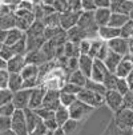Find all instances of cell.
I'll use <instances>...</instances> for the list:
<instances>
[{
  "label": "cell",
  "mask_w": 133,
  "mask_h": 135,
  "mask_svg": "<svg viewBox=\"0 0 133 135\" xmlns=\"http://www.w3.org/2000/svg\"><path fill=\"white\" fill-rule=\"evenodd\" d=\"M76 99H77V95L69 94V92H65V91H61V90H60V102H61L63 106L69 107Z\"/></svg>",
  "instance_id": "obj_36"
},
{
  "label": "cell",
  "mask_w": 133,
  "mask_h": 135,
  "mask_svg": "<svg viewBox=\"0 0 133 135\" xmlns=\"http://www.w3.org/2000/svg\"><path fill=\"white\" fill-rule=\"evenodd\" d=\"M108 74H110V71L107 68V66L104 64V62H103V60H99V59H94V62H93V68H92V72H91L89 79H92V80H94V82L104 83V79L108 76Z\"/></svg>",
  "instance_id": "obj_9"
},
{
  "label": "cell",
  "mask_w": 133,
  "mask_h": 135,
  "mask_svg": "<svg viewBox=\"0 0 133 135\" xmlns=\"http://www.w3.org/2000/svg\"><path fill=\"white\" fill-rule=\"evenodd\" d=\"M132 7H133V3L128 2V0H110V7L109 8L112 9V12L129 15Z\"/></svg>",
  "instance_id": "obj_15"
},
{
  "label": "cell",
  "mask_w": 133,
  "mask_h": 135,
  "mask_svg": "<svg viewBox=\"0 0 133 135\" xmlns=\"http://www.w3.org/2000/svg\"><path fill=\"white\" fill-rule=\"evenodd\" d=\"M8 80H9V71L0 70V88H8Z\"/></svg>",
  "instance_id": "obj_44"
},
{
  "label": "cell",
  "mask_w": 133,
  "mask_h": 135,
  "mask_svg": "<svg viewBox=\"0 0 133 135\" xmlns=\"http://www.w3.org/2000/svg\"><path fill=\"white\" fill-rule=\"evenodd\" d=\"M116 80H117V76L116 74H108V76L104 79V86L107 87V90H116Z\"/></svg>",
  "instance_id": "obj_41"
},
{
  "label": "cell",
  "mask_w": 133,
  "mask_h": 135,
  "mask_svg": "<svg viewBox=\"0 0 133 135\" xmlns=\"http://www.w3.org/2000/svg\"><path fill=\"white\" fill-rule=\"evenodd\" d=\"M128 20H129V15H124V13H119V12H112L108 24L112 26V27H115V28H121Z\"/></svg>",
  "instance_id": "obj_26"
},
{
  "label": "cell",
  "mask_w": 133,
  "mask_h": 135,
  "mask_svg": "<svg viewBox=\"0 0 133 135\" xmlns=\"http://www.w3.org/2000/svg\"><path fill=\"white\" fill-rule=\"evenodd\" d=\"M12 130L17 135H29L24 110H16L12 115Z\"/></svg>",
  "instance_id": "obj_4"
},
{
  "label": "cell",
  "mask_w": 133,
  "mask_h": 135,
  "mask_svg": "<svg viewBox=\"0 0 133 135\" xmlns=\"http://www.w3.org/2000/svg\"><path fill=\"white\" fill-rule=\"evenodd\" d=\"M67 82H71L76 86H79V87H85L87 82H88V78L80 71V70H76L73 72H71L68 76H67Z\"/></svg>",
  "instance_id": "obj_23"
},
{
  "label": "cell",
  "mask_w": 133,
  "mask_h": 135,
  "mask_svg": "<svg viewBox=\"0 0 133 135\" xmlns=\"http://www.w3.org/2000/svg\"><path fill=\"white\" fill-rule=\"evenodd\" d=\"M47 88L41 84V86H37L35 88H32V94H31V99H29V108L36 110L43 106V100H44V96H45Z\"/></svg>",
  "instance_id": "obj_11"
},
{
  "label": "cell",
  "mask_w": 133,
  "mask_h": 135,
  "mask_svg": "<svg viewBox=\"0 0 133 135\" xmlns=\"http://www.w3.org/2000/svg\"><path fill=\"white\" fill-rule=\"evenodd\" d=\"M77 126H79V120H76V119H68L63 126L61 128L64 130L65 135H73L76 132V130H77Z\"/></svg>",
  "instance_id": "obj_35"
},
{
  "label": "cell",
  "mask_w": 133,
  "mask_h": 135,
  "mask_svg": "<svg viewBox=\"0 0 133 135\" xmlns=\"http://www.w3.org/2000/svg\"><path fill=\"white\" fill-rule=\"evenodd\" d=\"M128 2H132V3H133V0H128Z\"/></svg>",
  "instance_id": "obj_62"
},
{
  "label": "cell",
  "mask_w": 133,
  "mask_h": 135,
  "mask_svg": "<svg viewBox=\"0 0 133 135\" xmlns=\"http://www.w3.org/2000/svg\"><path fill=\"white\" fill-rule=\"evenodd\" d=\"M105 95H101V94H96V92H93L92 90L84 87L81 88V91L77 94V99L84 102L85 104L93 107V108H99L101 107L103 104H105V98H104Z\"/></svg>",
  "instance_id": "obj_1"
},
{
  "label": "cell",
  "mask_w": 133,
  "mask_h": 135,
  "mask_svg": "<svg viewBox=\"0 0 133 135\" xmlns=\"http://www.w3.org/2000/svg\"><path fill=\"white\" fill-rule=\"evenodd\" d=\"M87 88L92 90L93 92H96V94H101V95H105L107 94V87L104 86V83H100V82H94L92 79H88L87 84H85Z\"/></svg>",
  "instance_id": "obj_31"
},
{
  "label": "cell",
  "mask_w": 133,
  "mask_h": 135,
  "mask_svg": "<svg viewBox=\"0 0 133 135\" xmlns=\"http://www.w3.org/2000/svg\"><path fill=\"white\" fill-rule=\"evenodd\" d=\"M83 87H79V86H76L71 82H65V84L63 86L61 91H65V92H69V94H75V95H77L80 91H81Z\"/></svg>",
  "instance_id": "obj_43"
},
{
  "label": "cell",
  "mask_w": 133,
  "mask_h": 135,
  "mask_svg": "<svg viewBox=\"0 0 133 135\" xmlns=\"http://www.w3.org/2000/svg\"><path fill=\"white\" fill-rule=\"evenodd\" d=\"M24 79L22 74H16V72H9V80H8V88L12 92H16L19 90L23 88Z\"/></svg>",
  "instance_id": "obj_24"
},
{
  "label": "cell",
  "mask_w": 133,
  "mask_h": 135,
  "mask_svg": "<svg viewBox=\"0 0 133 135\" xmlns=\"http://www.w3.org/2000/svg\"><path fill=\"white\" fill-rule=\"evenodd\" d=\"M91 40H92V43H91V50H89L88 55L91 57H93V59H96V56H97V54H99L104 40H101L100 37H94V39H91Z\"/></svg>",
  "instance_id": "obj_34"
},
{
  "label": "cell",
  "mask_w": 133,
  "mask_h": 135,
  "mask_svg": "<svg viewBox=\"0 0 133 135\" xmlns=\"http://www.w3.org/2000/svg\"><path fill=\"white\" fill-rule=\"evenodd\" d=\"M68 108H69L71 118H72V119H76V120H79V122L83 120L84 118H87L88 115L94 110L93 107L85 104L84 102H81V100H79V99H76Z\"/></svg>",
  "instance_id": "obj_3"
},
{
  "label": "cell",
  "mask_w": 133,
  "mask_h": 135,
  "mask_svg": "<svg viewBox=\"0 0 133 135\" xmlns=\"http://www.w3.org/2000/svg\"><path fill=\"white\" fill-rule=\"evenodd\" d=\"M7 67H8V62L0 56V70H7Z\"/></svg>",
  "instance_id": "obj_55"
},
{
  "label": "cell",
  "mask_w": 133,
  "mask_h": 135,
  "mask_svg": "<svg viewBox=\"0 0 133 135\" xmlns=\"http://www.w3.org/2000/svg\"><path fill=\"white\" fill-rule=\"evenodd\" d=\"M91 43H92V40H91V39H83V40L79 43V47H80V54H81V55H88V54H89V50H91Z\"/></svg>",
  "instance_id": "obj_47"
},
{
  "label": "cell",
  "mask_w": 133,
  "mask_h": 135,
  "mask_svg": "<svg viewBox=\"0 0 133 135\" xmlns=\"http://www.w3.org/2000/svg\"><path fill=\"white\" fill-rule=\"evenodd\" d=\"M126 80H128V83H129V84H130V83H133V70H132V71H130V74L128 75Z\"/></svg>",
  "instance_id": "obj_59"
},
{
  "label": "cell",
  "mask_w": 133,
  "mask_h": 135,
  "mask_svg": "<svg viewBox=\"0 0 133 135\" xmlns=\"http://www.w3.org/2000/svg\"><path fill=\"white\" fill-rule=\"evenodd\" d=\"M83 11H73V9H68L64 12H60V27L65 31H68L69 28L77 26L79 17L81 15Z\"/></svg>",
  "instance_id": "obj_5"
},
{
  "label": "cell",
  "mask_w": 133,
  "mask_h": 135,
  "mask_svg": "<svg viewBox=\"0 0 133 135\" xmlns=\"http://www.w3.org/2000/svg\"><path fill=\"white\" fill-rule=\"evenodd\" d=\"M25 62H27V64L41 66L43 63H45L48 60L44 56V54L41 52V50H33V51H28L25 54Z\"/></svg>",
  "instance_id": "obj_17"
},
{
  "label": "cell",
  "mask_w": 133,
  "mask_h": 135,
  "mask_svg": "<svg viewBox=\"0 0 133 135\" xmlns=\"http://www.w3.org/2000/svg\"><path fill=\"white\" fill-rule=\"evenodd\" d=\"M129 19H132V20H133V7H132V9L129 12Z\"/></svg>",
  "instance_id": "obj_60"
},
{
  "label": "cell",
  "mask_w": 133,
  "mask_h": 135,
  "mask_svg": "<svg viewBox=\"0 0 133 135\" xmlns=\"http://www.w3.org/2000/svg\"><path fill=\"white\" fill-rule=\"evenodd\" d=\"M67 2H68L69 9H73V11H83V8H81V0H67Z\"/></svg>",
  "instance_id": "obj_52"
},
{
  "label": "cell",
  "mask_w": 133,
  "mask_h": 135,
  "mask_svg": "<svg viewBox=\"0 0 133 135\" xmlns=\"http://www.w3.org/2000/svg\"><path fill=\"white\" fill-rule=\"evenodd\" d=\"M32 88H22L16 92H13L12 103L17 110H25L29 107V99H31Z\"/></svg>",
  "instance_id": "obj_6"
},
{
  "label": "cell",
  "mask_w": 133,
  "mask_h": 135,
  "mask_svg": "<svg viewBox=\"0 0 133 135\" xmlns=\"http://www.w3.org/2000/svg\"><path fill=\"white\" fill-rule=\"evenodd\" d=\"M116 90H117L120 94H123V95H125V94L129 91V83H128L126 78H119V76H117V80H116Z\"/></svg>",
  "instance_id": "obj_39"
},
{
  "label": "cell",
  "mask_w": 133,
  "mask_h": 135,
  "mask_svg": "<svg viewBox=\"0 0 133 135\" xmlns=\"http://www.w3.org/2000/svg\"><path fill=\"white\" fill-rule=\"evenodd\" d=\"M120 36L121 37H125V39H130V36L133 33V20L132 19H129V20L120 28Z\"/></svg>",
  "instance_id": "obj_37"
},
{
  "label": "cell",
  "mask_w": 133,
  "mask_h": 135,
  "mask_svg": "<svg viewBox=\"0 0 133 135\" xmlns=\"http://www.w3.org/2000/svg\"><path fill=\"white\" fill-rule=\"evenodd\" d=\"M7 31L8 30H0V43H3L6 42V37H7Z\"/></svg>",
  "instance_id": "obj_54"
},
{
  "label": "cell",
  "mask_w": 133,
  "mask_h": 135,
  "mask_svg": "<svg viewBox=\"0 0 133 135\" xmlns=\"http://www.w3.org/2000/svg\"><path fill=\"white\" fill-rule=\"evenodd\" d=\"M12 128V117L0 115V131H7Z\"/></svg>",
  "instance_id": "obj_42"
},
{
  "label": "cell",
  "mask_w": 133,
  "mask_h": 135,
  "mask_svg": "<svg viewBox=\"0 0 133 135\" xmlns=\"http://www.w3.org/2000/svg\"><path fill=\"white\" fill-rule=\"evenodd\" d=\"M133 70V63L132 60L129 59L128 56H124L123 60L120 62V64L117 66L116 68V76H119V78H128V75L130 74V71Z\"/></svg>",
  "instance_id": "obj_20"
},
{
  "label": "cell",
  "mask_w": 133,
  "mask_h": 135,
  "mask_svg": "<svg viewBox=\"0 0 133 135\" xmlns=\"http://www.w3.org/2000/svg\"><path fill=\"white\" fill-rule=\"evenodd\" d=\"M81 54H80V47L79 44L76 43H72V42H67L64 44V56L67 57H79Z\"/></svg>",
  "instance_id": "obj_29"
},
{
  "label": "cell",
  "mask_w": 133,
  "mask_h": 135,
  "mask_svg": "<svg viewBox=\"0 0 133 135\" xmlns=\"http://www.w3.org/2000/svg\"><path fill=\"white\" fill-rule=\"evenodd\" d=\"M23 79H33V78H39V66L35 64H25V67L23 68V71L20 72ZM40 80V79H39Z\"/></svg>",
  "instance_id": "obj_28"
},
{
  "label": "cell",
  "mask_w": 133,
  "mask_h": 135,
  "mask_svg": "<svg viewBox=\"0 0 133 135\" xmlns=\"http://www.w3.org/2000/svg\"><path fill=\"white\" fill-rule=\"evenodd\" d=\"M63 68H64L67 76H68L71 72L79 70V57H75V56H73V57H67L65 64L63 66Z\"/></svg>",
  "instance_id": "obj_32"
},
{
  "label": "cell",
  "mask_w": 133,
  "mask_h": 135,
  "mask_svg": "<svg viewBox=\"0 0 133 135\" xmlns=\"http://www.w3.org/2000/svg\"><path fill=\"white\" fill-rule=\"evenodd\" d=\"M41 20L45 24V27H60V12L45 15Z\"/></svg>",
  "instance_id": "obj_30"
},
{
  "label": "cell",
  "mask_w": 133,
  "mask_h": 135,
  "mask_svg": "<svg viewBox=\"0 0 133 135\" xmlns=\"http://www.w3.org/2000/svg\"><path fill=\"white\" fill-rule=\"evenodd\" d=\"M35 111H36V114L40 117L41 120H47V119L55 117V111H52V110H49V108H45V107H43V106L39 107V108H36Z\"/></svg>",
  "instance_id": "obj_40"
},
{
  "label": "cell",
  "mask_w": 133,
  "mask_h": 135,
  "mask_svg": "<svg viewBox=\"0 0 133 135\" xmlns=\"http://www.w3.org/2000/svg\"><path fill=\"white\" fill-rule=\"evenodd\" d=\"M55 119L57 122L59 127H61L68 119H71V114H69V108L65 106H60L57 110L55 111Z\"/></svg>",
  "instance_id": "obj_27"
},
{
  "label": "cell",
  "mask_w": 133,
  "mask_h": 135,
  "mask_svg": "<svg viewBox=\"0 0 133 135\" xmlns=\"http://www.w3.org/2000/svg\"><path fill=\"white\" fill-rule=\"evenodd\" d=\"M81 8L83 11H94L96 9L94 0H81Z\"/></svg>",
  "instance_id": "obj_50"
},
{
  "label": "cell",
  "mask_w": 133,
  "mask_h": 135,
  "mask_svg": "<svg viewBox=\"0 0 133 135\" xmlns=\"http://www.w3.org/2000/svg\"><path fill=\"white\" fill-rule=\"evenodd\" d=\"M109 51H110V50H109V47H108V43L104 42L103 46H101V48H100V51H99V54H97V56H96V59L104 62V59L107 57V55L109 54Z\"/></svg>",
  "instance_id": "obj_49"
},
{
  "label": "cell",
  "mask_w": 133,
  "mask_h": 135,
  "mask_svg": "<svg viewBox=\"0 0 133 135\" xmlns=\"http://www.w3.org/2000/svg\"><path fill=\"white\" fill-rule=\"evenodd\" d=\"M63 31H65V30H63L61 27H45L44 37H45V40H51V39H53L55 36H57Z\"/></svg>",
  "instance_id": "obj_38"
},
{
  "label": "cell",
  "mask_w": 133,
  "mask_h": 135,
  "mask_svg": "<svg viewBox=\"0 0 133 135\" xmlns=\"http://www.w3.org/2000/svg\"><path fill=\"white\" fill-rule=\"evenodd\" d=\"M115 122L116 127L119 130H129L133 128V110L121 107L117 111H115Z\"/></svg>",
  "instance_id": "obj_2"
},
{
  "label": "cell",
  "mask_w": 133,
  "mask_h": 135,
  "mask_svg": "<svg viewBox=\"0 0 133 135\" xmlns=\"http://www.w3.org/2000/svg\"><path fill=\"white\" fill-rule=\"evenodd\" d=\"M17 108L13 106V103H8L6 106H2L0 107V112H2V115H7V117H12L13 112L16 111Z\"/></svg>",
  "instance_id": "obj_48"
},
{
  "label": "cell",
  "mask_w": 133,
  "mask_h": 135,
  "mask_svg": "<svg viewBox=\"0 0 133 135\" xmlns=\"http://www.w3.org/2000/svg\"><path fill=\"white\" fill-rule=\"evenodd\" d=\"M119 135H133V128H129V130H120V134Z\"/></svg>",
  "instance_id": "obj_56"
},
{
  "label": "cell",
  "mask_w": 133,
  "mask_h": 135,
  "mask_svg": "<svg viewBox=\"0 0 133 135\" xmlns=\"http://www.w3.org/2000/svg\"><path fill=\"white\" fill-rule=\"evenodd\" d=\"M24 114H25V119H27L28 131H29V134H31V132L36 128V126L41 122V119H40L39 115L36 114V111L32 110V108H29V107H27V108L24 110Z\"/></svg>",
  "instance_id": "obj_22"
},
{
  "label": "cell",
  "mask_w": 133,
  "mask_h": 135,
  "mask_svg": "<svg viewBox=\"0 0 133 135\" xmlns=\"http://www.w3.org/2000/svg\"><path fill=\"white\" fill-rule=\"evenodd\" d=\"M97 33H99V37H100L101 40L109 42V40H112V39H115V37H119L121 32H120V28H115V27L107 24V26L99 27Z\"/></svg>",
  "instance_id": "obj_13"
},
{
  "label": "cell",
  "mask_w": 133,
  "mask_h": 135,
  "mask_svg": "<svg viewBox=\"0 0 133 135\" xmlns=\"http://www.w3.org/2000/svg\"><path fill=\"white\" fill-rule=\"evenodd\" d=\"M104 98H105V104H107L113 112L123 107L124 95L120 94L117 90H108Z\"/></svg>",
  "instance_id": "obj_8"
},
{
  "label": "cell",
  "mask_w": 133,
  "mask_h": 135,
  "mask_svg": "<svg viewBox=\"0 0 133 135\" xmlns=\"http://www.w3.org/2000/svg\"><path fill=\"white\" fill-rule=\"evenodd\" d=\"M123 57H124V56H121V55H119V54H116V52H113V51H109V54L107 55V57L104 59V64L107 66V68H108L110 72L115 74L117 66H119L120 62L123 60Z\"/></svg>",
  "instance_id": "obj_21"
},
{
  "label": "cell",
  "mask_w": 133,
  "mask_h": 135,
  "mask_svg": "<svg viewBox=\"0 0 133 135\" xmlns=\"http://www.w3.org/2000/svg\"><path fill=\"white\" fill-rule=\"evenodd\" d=\"M67 37H68V42L79 44L83 39H88V35L83 28H80L79 26H75L67 31Z\"/></svg>",
  "instance_id": "obj_16"
},
{
  "label": "cell",
  "mask_w": 133,
  "mask_h": 135,
  "mask_svg": "<svg viewBox=\"0 0 133 135\" xmlns=\"http://www.w3.org/2000/svg\"><path fill=\"white\" fill-rule=\"evenodd\" d=\"M2 47H3V43H0V50H2Z\"/></svg>",
  "instance_id": "obj_61"
},
{
  "label": "cell",
  "mask_w": 133,
  "mask_h": 135,
  "mask_svg": "<svg viewBox=\"0 0 133 135\" xmlns=\"http://www.w3.org/2000/svg\"><path fill=\"white\" fill-rule=\"evenodd\" d=\"M44 30H45V24L43 23V20L36 19L31 24V27L25 31V35L27 36H41L44 35Z\"/></svg>",
  "instance_id": "obj_25"
},
{
  "label": "cell",
  "mask_w": 133,
  "mask_h": 135,
  "mask_svg": "<svg viewBox=\"0 0 133 135\" xmlns=\"http://www.w3.org/2000/svg\"><path fill=\"white\" fill-rule=\"evenodd\" d=\"M12 99H13V92L9 88H0V107L12 103Z\"/></svg>",
  "instance_id": "obj_33"
},
{
  "label": "cell",
  "mask_w": 133,
  "mask_h": 135,
  "mask_svg": "<svg viewBox=\"0 0 133 135\" xmlns=\"http://www.w3.org/2000/svg\"><path fill=\"white\" fill-rule=\"evenodd\" d=\"M27 62H25V55H15L13 57L8 60V67L7 70L9 72H16L20 74L23 71V68L25 67Z\"/></svg>",
  "instance_id": "obj_14"
},
{
  "label": "cell",
  "mask_w": 133,
  "mask_h": 135,
  "mask_svg": "<svg viewBox=\"0 0 133 135\" xmlns=\"http://www.w3.org/2000/svg\"><path fill=\"white\" fill-rule=\"evenodd\" d=\"M108 43V47L110 51L113 52H116L121 56H126L128 54H130V47H129V40L125 39V37H115V39H112Z\"/></svg>",
  "instance_id": "obj_7"
},
{
  "label": "cell",
  "mask_w": 133,
  "mask_h": 135,
  "mask_svg": "<svg viewBox=\"0 0 133 135\" xmlns=\"http://www.w3.org/2000/svg\"><path fill=\"white\" fill-rule=\"evenodd\" d=\"M61 106L60 102V90H47L44 100H43V107L49 108L52 111H56Z\"/></svg>",
  "instance_id": "obj_10"
},
{
  "label": "cell",
  "mask_w": 133,
  "mask_h": 135,
  "mask_svg": "<svg viewBox=\"0 0 133 135\" xmlns=\"http://www.w3.org/2000/svg\"><path fill=\"white\" fill-rule=\"evenodd\" d=\"M93 13H94V22H96V24L99 27H103L109 23L112 9L109 7H101V8H96L93 11Z\"/></svg>",
  "instance_id": "obj_12"
},
{
  "label": "cell",
  "mask_w": 133,
  "mask_h": 135,
  "mask_svg": "<svg viewBox=\"0 0 133 135\" xmlns=\"http://www.w3.org/2000/svg\"><path fill=\"white\" fill-rule=\"evenodd\" d=\"M53 135H65V132H64V130L61 127H59V128H56L53 131Z\"/></svg>",
  "instance_id": "obj_58"
},
{
  "label": "cell",
  "mask_w": 133,
  "mask_h": 135,
  "mask_svg": "<svg viewBox=\"0 0 133 135\" xmlns=\"http://www.w3.org/2000/svg\"><path fill=\"white\" fill-rule=\"evenodd\" d=\"M0 135H17V134L11 128V130H7V131H0Z\"/></svg>",
  "instance_id": "obj_57"
},
{
  "label": "cell",
  "mask_w": 133,
  "mask_h": 135,
  "mask_svg": "<svg viewBox=\"0 0 133 135\" xmlns=\"http://www.w3.org/2000/svg\"><path fill=\"white\" fill-rule=\"evenodd\" d=\"M96 8H101V7H110V0H94Z\"/></svg>",
  "instance_id": "obj_53"
},
{
  "label": "cell",
  "mask_w": 133,
  "mask_h": 135,
  "mask_svg": "<svg viewBox=\"0 0 133 135\" xmlns=\"http://www.w3.org/2000/svg\"><path fill=\"white\" fill-rule=\"evenodd\" d=\"M93 62H94V59L91 57L89 55H80L79 56V70L87 76L88 79L91 76L92 68H93Z\"/></svg>",
  "instance_id": "obj_18"
},
{
  "label": "cell",
  "mask_w": 133,
  "mask_h": 135,
  "mask_svg": "<svg viewBox=\"0 0 133 135\" xmlns=\"http://www.w3.org/2000/svg\"><path fill=\"white\" fill-rule=\"evenodd\" d=\"M24 36H25V32L22 31L20 28H17V27L9 28V30L7 31V37H6L4 44H6V46H13V44H16L20 39H23Z\"/></svg>",
  "instance_id": "obj_19"
},
{
  "label": "cell",
  "mask_w": 133,
  "mask_h": 135,
  "mask_svg": "<svg viewBox=\"0 0 133 135\" xmlns=\"http://www.w3.org/2000/svg\"><path fill=\"white\" fill-rule=\"evenodd\" d=\"M0 115H2V112H0Z\"/></svg>",
  "instance_id": "obj_63"
},
{
  "label": "cell",
  "mask_w": 133,
  "mask_h": 135,
  "mask_svg": "<svg viewBox=\"0 0 133 135\" xmlns=\"http://www.w3.org/2000/svg\"><path fill=\"white\" fill-rule=\"evenodd\" d=\"M0 56H2L3 59H6V60L8 62V60L11 59V57H13V56H15V52L12 51V48H11L9 46L3 44L2 50H0Z\"/></svg>",
  "instance_id": "obj_45"
},
{
  "label": "cell",
  "mask_w": 133,
  "mask_h": 135,
  "mask_svg": "<svg viewBox=\"0 0 133 135\" xmlns=\"http://www.w3.org/2000/svg\"><path fill=\"white\" fill-rule=\"evenodd\" d=\"M43 122H44L45 127H47L49 131H55L56 128H59V124H57V122H56L55 117H52V118H49V119H47V120H43Z\"/></svg>",
  "instance_id": "obj_51"
},
{
  "label": "cell",
  "mask_w": 133,
  "mask_h": 135,
  "mask_svg": "<svg viewBox=\"0 0 133 135\" xmlns=\"http://www.w3.org/2000/svg\"><path fill=\"white\" fill-rule=\"evenodd\" d=\"M123 107H126V108L133 110V91H132V90H129V91L124 95Z\"/></svg>",
  "instance_id": "obj_46"
}]
</instances>
